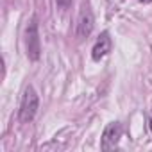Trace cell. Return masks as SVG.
Returning <instances> with one entry per match:
<instances>
[{
  "label": "cell",
  "mask_w": 152,
  "mask_h": 152,
  "mask_svg": "<svg viewBox=\"0 0 152 152\" xmlns=\"http://www.w3.org/2000/svg\"><path fill=\"white\" fill-rule=\"evenodd\" d=\"M38 107H39V97H38V93L32 86H27L25 91H23L22 102H20V115H18L20 122L22 124L32 122L36 113H38Z\"/></svg>",
  "instance_id": "obj_1"
},
{
  "label": "cell",
  "mask_w": 152,
  "mask_h": 152,
  "mask_svg": "<svg viewBox=\"0 0 152 152\" xmlns=\"http://www.w3.org/2000/svg\"><path fill=\"white\" fill-rule=\"evenodd\" d=\"M25 50L31 61H38L41 56V41H39V31H38L36 18H32L29 25L25 27Z\"/></svg>",
  "instance_id": "obj_2"
},
{
  "label": "cell",
  "mask_w": 152,
  "mask_h": 152,
  "mask_svg": "<svg viewBox=\"0 0 152 152\" xmlns=\"http://www.w3.org/2000/svg\"><path fill=\"white\" fill-rule=\"evenodd\" d=\"M122 138V124L120 122H111L107 124V127L104 129L102 132V138H100V148L102 150H111L118 145Z\"/></svg>",
  "instance_id": "obj_3"
},
{
  "label": "cell",
  "mask_w": 152,
  "mask_h": 152,
  "mask_svg": "<svg viewBox=\"0 0 152 152\" xmlns=\"http://www.w3.org/2000/svg\"><path fill=\"white\" fill-rule=\"evenodd\" d=\"M93 25H95V18H93V13L90 9V6H83L81 7V13H79V22H77V38L79 39H84L91 34L93 31Z\"/></svg>",
  "instance_id": "obj_4"
},
{
  "label": "cell",
  "mask_w": 152,
  "mask_h": 152,
  "mask_svg": "<svg viewBox=\"0 0 152 152\" xmlns=\"http://www.w3.org/2000/svg\"><path fill=\"white\" fill-rule=\"evenodd\" d=\"M111 38H109V32H102L99 38H97V41H95V45H93V48H91V57H93V61H100L102 57H106L109 52H111Z\"/></svg>",
  "instance_id": "obj_5"
},
{
  "label": "cell",
  "mask_w": 152,
  "mask_h": 152,
  "mask_svg": "<svg viewBox=\"0 0 152 152\" xmlns=\"http://www.w3.org/2000/svg\"><path fill=\"white\" fill-rule=\"evenodd\" d=\"M56 4H57V7H61V9H68V7L72 6V0H56Z\"/></svg>",
  "instance_id": "obj_6"
},
{
  "label": "cell",
  "mask_w": 152,
  "mask_h": 152,
  "mask_svg": "<svg viewBox=\"0 0 152 152\" xmlns=\"http://www.w3.org/2000/svg\"><path fill=\"white\" fill-rule=\"evenodd\" d=\"M141 2H152V0H141Z\"/></svg>",
  "instance_id": "obj_7"
}]
</instances>
